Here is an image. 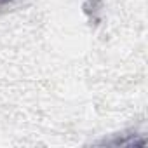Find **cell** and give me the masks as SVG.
<instances>
[{
  "label": "cell",
  "instance_id": "obj_1",
  "mask_svg": "<svg viewBox=\"0 0 148 148\" xmlns=\"http://www.w3.org/2000/svg\"><path fill=\"white\" fill-rule=\"evenodd\" d=\"M19 0H0V14L5 12L7 9H11L14 4H18Z\"/></svg>",
  "mask_w": 148,
  "mask_h": 148
}]
</instances>
